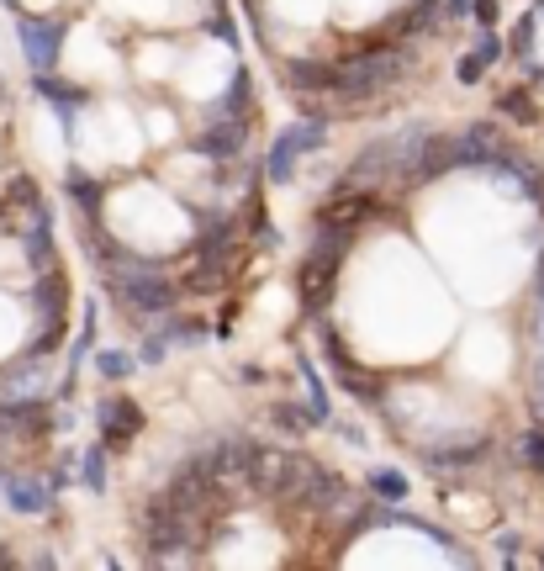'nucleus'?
<instances>
[{
    "mask_svg": "<svg viewBox=\"0 0 544 571\" xmlns=\"http://www.w3.org/2000/svg\"><path fill=\"white\" fill-rule=\"evenodd\" d=\"M196 149H201V154H217V159H233V154L243 149V127L228 122V117H206Z\"/></svg>",
    "mask_w": 544,
    "mask_h": 571,
    "instance_id": "7",
    "label": "nucleus"
},
{
    "mask_svg": "<svg viewBox=\"0 0 544 571\" xmlns=\"http://www.w3.org/2000/svg\"><path fill=\"white\" fill-rule=\"evenodd\" d=\"M96 413H101V429H106L111 445H122V439H133V434L143 429V418H138L133 402H101Z\"/></svg>",
    "mask_w": 544,
    "mask_h": 571,
    "instance_id": "9",
    "label": "nucleus"
},
{
    "mask_svg": "<svg viewBox=\"0 0 544 571\" xmlns=\"http://www.w3.org/2000/svg\"><path fill=\"white\" fill-rule=\"evenodd\" d=\"M249 482L265 497H307L312 508H339V482L302 450H254Z\"/></svg>",
    "mask_w": 544,
    "mask_h": 571,
    "instance_id": "1",
    "label": "nucleus"
},
{
    "mask_svg": "<svg viewBox=\"0 0 544 571\" xmlns=\"http://www.w3.org/2000/svg\"><path fill=\"white\" fill-rule=\"evenodd\" d=\"M529 413L544 423V355L534 360V371H529Z\"/></svg>",
    "mask_w": 544,
    "mask_h": 571,
    "instance_id": "17",
    "label": "nucleus"
},
{
    "mask_svg": "<svg viewBox=\"0 0 544 571\" xmlns=\"http://www.w3.org/2000/svg\"><path fill=\"white\" fill-rule=\"evenodd\" d=\"M27 260L37 270H48V260H53V249H48V207H37V223H32V238H27Z\"/></svg>",
    "mask_w": 544,
    "mask_h": 571,
    "instance_id": "13",
    "label": "nucleus"
},
{
    "mask_svg": "<svg viewBox=\"0 0 544 571\" xmlns=\"http://www.w3.org/2000/svg\"><path fill=\"white\" fill-rule=\"evenodd\" d=\"M164 349H170L164 339H143V349H138V355H143L148 365H159V360H164Z\"/></svg>",
    "mask_w": 544,
    "mask_h": 571,
    "instance_id": "26",
    "label": "nucleus"
},
{
    "mask_svg": "<svg viewBox=\"0 0 544 571\" xmlns=\"http://www.w3.org/2000/svg\"><path fill=\"white\" fill-rule=\"evenodd\" d=\"M375 212V201L370 196H339L333 207L323 212V228H339V233H349L354 223H365V217Z\"/></svg>",
    "mask_w": 544,
    "mask_h": 571,
    "instance_id": "10",
    "label": "nucleus"
},
{
    "mask_svg": "<svg viewBox=\"0 0 544 571\" xmlns=\"http://www.w3.org/2000/svg\"><path fill=\"white\" fill-rule=\"evenodd\" d=\"M37 381H43V376H37V365H16V371L6 376L11 392H37Z\"/></svg>",
    "mask_w": 544,
    "mask_h": 571,
    "instance_id": "21",
    "label": "nucleus"
},
{
    "mask_svg": "<svg viewBox=\"0 0 544 571\" xmlns=\"http://www.w3.org/2000/svg\"><path fill=\"white\" fill-rule=\"evenodd\" d=\"M302 381H307V423H328V392H323V381H317V371L302 360Z\"/></svg>",
    "mask_w": 544,
    "mask_h": 571,
    "instance_id": "12",
    "label": "nucleus"
},
{
    "mask_svg": "<svg viewBox=\"0 0 544 571\" xmlns=\"http://www.w3.org/2000/svg\"><path fill=\"white\" fill-rule=\"evenodd\" d=\"M96 371H101L106 381H122L127 371H133V360H127L122 349H101V355H96Z\"/></svg>",
    "mask_w": 544,
    "mask_h": 571,
    "instance_id": "16",
    "label": "nucleus"
},
{
    "mask_svg": "<svg viewBox=\"0 0 544 571\" xmlns=\"http://www.w3.org/2000/svg\"><path fill=\"white\" fill-rule=\"evenodd\" d=\"M502 112H508L513 122H539L534 101H529V96H518V90H513V96H502Z\"/></svg>",
    "mask_w": 544,
    "mask_h": 571,
    "instance_id": "19",
    "label": "nucleus"
},
{
    "mask_svg": "<svg viewBox=\"0 0 544 571\" xmlns=\"http://www.w3.org/2000/svg\"><path fill=\"white\" fill-rule=\"evenodd\" d=\"M291 85L296 90H333V69L328 64H312V59H296L291 64Z\"/></svg>",
    "mask_w": 544,
    "mask_h": 571,
    "instance_id": "11",
    "label": "nucleus"
},
{
    "mask_svg": "<svg viewBox=\"0 0 544 571\" xmlns=\"http://www.w3.org/2000/svg\"><path fill=\"white\" fill-rule=\"evenodd\" d=\"M407 53L402 48H375V53H360V59H349L344 69H333V90H339L344 101H360V96H381L386 85H397L407 75Z\"/></svg>",
    "mask_w": 544,
    "mask_h": 571,
    "instance_id": "3",
    "label": "nucleus"
},
{
    "mask_svg": "<svg viewBox=\"0 0 544 571\" xmlns=\"http://www.w3.org/2000/svg\"><path fill=\"white\" fill-rule=\"evenodd\" d=\"M529 43H534V16H523V22H518V38H513V48H518V53H529Z\"/></svg>",
    "mask_w": 544,
    "mask_h": 571,
    "instance_id": "25",
    "label": "nucleus"
},
{
    "mask_svg": "<svg viewBox=\"0 0 544 571\" xmlns=\"http://www.w3.org/2000/svg\"><path fill=\"white\" fill-rule=\"evenodd\" d=\"M16 43H22L27 64L37 69V75H53L59 48H64V27L48 22V16H22V22H16Z\"/></svg>",
    "mask_w": 544,
    "mask_h": 571,
    "instance_id": "6",
    "label": "nucleus"
},
{
    "mask_svg": "<svg viewBox=\"0 0 544 571\" xmlns=\"http://www.w3.org/2000/svg\"><path fill=\"white\" fill-rule=\"evenodd\" d=\"M423 138H428L423 122H412V127H402V133H391V138H375L370 149L349 164V186H375V180H407V175H418Z\"/></svg>",
    "mask_w": 544,
    "mask_h": 571,
    "instance_id": "2",
    "label": "nucleus"
},
{
    "mask_svg": "<svg viewBox=\"0 0 544 571\" xmlns=\"http://www.w3.org/2000/svg\"><path fill=\"white\" fill-rule=\"evenodd\" d=\"M476 16H481L486 27H492V22H497V0H476Z\"/></svg>",
    "mask_w": 544,
    "mask_h": 571,
    "instance_id": "28",
    "label": "nucleus"
},
{
    "mask_svg": "<svg viewBox=\"0 0 544 571\" xmlns=\"http://www.w3.org/2000/svg\"><path fill=\"white\" fill-rule=\"evenodd\" d=\"M481 69H486V64L476 59V53H471V59H460V85H476V80H481Z\"/></svg>",
    "mask_w": 544,
    "mask_h": 571,
    "instance_id": "24",
    "label": "nucleus"
},
{
    "mask_svg": "<svg viewBox=\"0 0 544 571\" xmlns=\"http://www.w3.org/2000/svg\"><path fill=\"white\" fill-rule=\"evenodd\" d=\"M513 455H518V466H529V471H544V429H529L513 445Z\"/></svg>",
    "mask_w": 544,
    "mask_h": 571,
    "instance_id": "14",
    "label": "nucleus"
},
{
    "mask_svg": "<svg viewBox=\"0 0 544 571\" xmlns=\"http://www.w3.org/2000/svg\"><path fill=\"white\" fill-rule=\"evenodd\" d=\"M476 59H481V64L502 59V43H497V38H481V43H476Z\"/></svg>",
    "mask_w": 544,
    "mask_h": 571,
    "instance_id": "27",
    "label": "nucleus"
},
{
    "mask_svg": "<svg viewBox=\"0 0 544 571\" xmlns=\"http://www.w3.org/2000/svg\"><path fill=\"white\" fill-rule=\"evenodd\" d=\"M534 349L544 355V265H539V286H534Z\"/></svg>",
    "mask_w": 544,
    "mask_h": 571,
    "instance_id": "20",
    "label": "nucleus"
},
{
    "mask_svg": "<svg viewBox=\"0 0 544 571\" xmlns=\"http://www.w3.org/2000/svg\"><path fill=\"white\" fill-rule=\"evenodd\" d=\"M85 482H90V492H106V450L85 455Z\"/></svg>",
    "mask_w": 544,
    "mask_h": 571,
    "instance_id": "18",
    "label": "nucleus"
},
{
    "mask_svg": "<svg viewBox=\"0 0 544 571\" xmlns=\"http://www.w3.org/2000/svg\"><path fill=\"white\" fill-rule=\"evenodd\" d=\"M6 6H16V0H6Z\"/></svg>",
    "mask_w": 544,
    "mask_h": 571,
    "instance_id": "31",
    "label": "nucleus"
},
{
    "mask_svg": "<svg viewBox=\"0 0 544 571\" xmlns=\"http://www.w3.org/2000/svg\"><path fill=\"white\" fill-rule=\"evenodd\" d=\"M0 566H11V550L6 545H0Z\"/></svg>",
    "mask_w": 544,
    "mask_h": 571,
    "instance_id": "30",
    "label": "nucleus"
},
{
    "mask_svg": "<svg viewBox=\"0 0 544 571\" xmlns=\"http://www.w3.org/2000/svg\"><path fill=\"white\" fill-rule=\"evenodd\" d=\"M275 423H280V429H307L302 408H275Z\"/></svg>",
    "mask_w": 544,
    "mask_h": 571,
    "instance_id": "23",
    "label": "nucleus"
},
{
    "mask_svg": "<svg viewBox=\"0 0 544 571\" xmlns=\"http://www.w3.org/2000/svg\"><path fill=\"white\" fill-rule=\"evenodd\" d=\"M323 138H328V122L323 117H302V122H291L286 133H280V143L270 149V180H291L296 175V159L312 154V149H323Z\"/></svg>",
    "mask_w": 544,
    "mask_h": 571,
    "instance_id": "5",
    "label": "nucleus"
},
{
    "mask_svg": "<svg viewBox=\"0 0 544 571\" xmlns=\"http://www.w3.org/2000/svg\"><path fill=\"white\" fill-rule=\"evenodd\" d=\"M69 186H74V196H80V207H85V212H96V201H101V191L90 186L85 175H69Z\"/></svg>",
    "mask_w": 544,
    "mask_h": 571,
    "instance_id": "22",
    "label": "nucleus"
},
{
    "mask_svg": "<svg viewBox=\"0 0 544 571\" xmlns=\"http://www.w3.org/2000/svg\"><path fill=\"white\" fill-rule=\"evenodd\" d=\"M196 524L191 519H180V513L170 508V497H154V503L143 508V540H148V556L154 561H175V556H185L196 540Z\"/></svg>",
    "mask_w": 544,
    "mask_h": 571,
    "instance_id": "4",
    "label": "nucleus"
},
{
    "mask_svg": "<svg viewBox=\"0 0 544 571\" xmlns=\"http://www.w3.org/2000/svg\"><path fill=\"white\" fill-rule=\"evenodd\" d=\"M0 492H6V503H11L16 513H27V519H37V513L53 508V497H48L43 482H22V476H6V482H0Z\"/></svg>",
    "mask_w": 544,
    "mask_h": 571,
    "instance_id": "8",
    "label": "nucleus"
},
{
    "mask_svg": "<svg viewBox=\"0 0 544 571\" xmlns=\"http://www.w3.org/2000/svg\"><path fill=\"white\" fill-rule=\"evenodd\" d=\"M365 482H370V492H381L386 503H397V497H407V482H402L397 471H370Z\"/></svg>",
    "mask_w": 544,
    "mask_h": 571,
    "instance_id": "15",
    "label": "nucleus"
},
{
    "mask_svg": "<svg viewBox=\"0 0 544 571\" xmlns=\"http://www.w3.org/2000/svg\"><path fill=\"white\" fill-rule=\"evenodd\" d=\"M471 11V0H449V16H465Z\"/></svg>",
    "mask_w": 544,
    "mask_h": 571,
    "instance_id": "29",
    "label": "nucleus"
}]
</instances>
